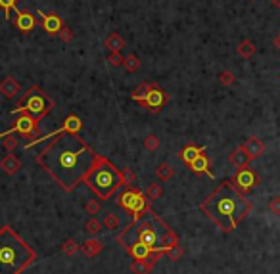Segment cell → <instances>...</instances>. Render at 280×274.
<instances>
[{
	"label": "cell",
	"mask_w": 280,
	"mask_h": 274,
	"mask_svg": "<svg viewBox=\"0 0 280 274\" xmlns=\"http://www.w3.org/2000/svg\"><path fill=\"white\" fill-rule=\"evenodd\" d=\"M52 138L37 156L35 161L43 171L50 174L63 192H73L92 167L96 152L79 134L63 132Z\"/></svg>",
	"instance_id": "1"
},
{
	"label": "cell",
	"mask_w": 280,
	"mask_h": 274,
	"mask_svg": "<svg viewBox=\"0 0 280 274\" xmlns=\"http://www.w3.org/2000/svg\"><path fill=\"white\" fill-rule=\"evenodd\" d=\"M253 203L232 184V180H223L204 202L200 211L221 232H232L251 213Z\"/></svg>",
	"instance_id": "2"
},
{
	"label": "cell",
	"mask_w": 280,
	"mask_h": 274,
	"mask_svg": "<svg viewBox=\"0 0 280 274\" xmlns=\"http://www.w3.org/2000/svg\"><path fill=\"white\" fill-rule=\"evenodd\" d=\"M117 244L121 247H127L131 244H144L152 247L154 251L167 253L169 247L178 245V236L175 230L169 228V224L162 220L154 211H150V219L131 222L123 232L117 234Z\"/></svg>",
	"instance_id": "3"
},
{
	"label": "cell",
	"mask_w": 280,
	"mask_h": 274,
	"mask_svg": "<svg viewBox=\"0 0 280 274\" xmlns=\"http://www.w3.org/2000/svg\"><path fill=\"white\" fill-rule=\"evenodd\" d=\"M35 261L37 251L10 224H4L0 228V274H21Z\"/></svg>",
	"instance_id": "4"
},
{
	"label": "cell",
	"mask_w": 280,
	"mask_h": 274,
	"mask_svg": "<svg viewBox=\"0 0 280 274\" xmlns=\"http://www.w3.org/2000/svg\"><path fill=\"white\" fill-rule=\"evenodd\" d=\"M83 184H87L98 200H110L123 188L121 169H117L106 156L96 154L92 167L83 178Z\"/></svg>",
	"instance_id": "5"
},
{
	"label": "cell",
	"mask_w": 280,
	"mask_h": 274,
	"mask_svg": "<svg viewBox=\"0 0 280 274\" xmlns=\"http://www.w3.org/2000/svg\"><path fill=\"white\" fill-rule=\"evenodd\" d=\"M56 106V102L52 96H48L43 88L39 85H33V87L21 96V100L15 104V108H12V115H21V113H29V115L37 117V119H45L52 108Z\"/></svg>",
	"instance_id": "6"
},
{
	"label": "cell",
	"mask_w": 280,
	"mask_h": 274,
	"mask_svg": "<svg viewBox=\"0 0 280 274\" xmlns=\"http://www.w3.org/2000/svg\"><path fill=\"white\" fill-rule=\"evenodd\" d=\"M131 98L138 104H142L148 111L152 113H160L163 110V106L167 104L169 96L158 83H142L133 90Z\"/></svg>",
	"instance_id": "7"
},
{
	"label": "cell",
	"mask_w": 280,
	"mask_h": 274,
	"mask_svg": "<svg viewBox=\"0 0 280 274\" xmlns=\"http://www.w3.org/2000/svg\"><path fill=\"white\" fill-rule=\"evenodd\" d=\"M39 123H41V119L29 115V113H21L14 121V125L10 129L0 132V138H6L10 134H21V136H25L29 140L31 138H41V127H39Z\"/></svg>",
	"instance_id": "8"
},
{
	"label": "cell",
	"mask_w": 280,
	"mask_h": 274,
	"mask_svg": "<svg viewBox=\"0 0 280 274\" xmlns=\"http://www.w3.org/2000/svg\"><path fill=\"white\" fill-rule=\"evenodd\" d=\"M81 129H83V121H81V117H77L75 113H71V115L65 117L63 125H61L58 130H54V132H50V134H45V136H41V138H33V140H29L27 144L23 146V150H29L31 146L39 144V142H45V140H52V138H56L58 134H63V132L79 134V130Z\"/></svg>",
	"instance_id": "9"
},
{
	"label": "cell",
	"mask_w": 280,
	"mask_h": 274,
	"mask_svg": "<svg viewBox=\"0 0 280 274\" xmlns=\"http://www.w3.org/2000/svg\"><path fill=\"white\" fill-rule=\"evenodd\" d=\"M232 184H234L242 194H248L251 188H255L259 182H261V176L255 173L250 167H244V169H238V173L230 178Z\"/></svg>",
	"instance_id": "10"
},
{
	"label": "cell",
	"mask_w": 280,
	"mask_h": 274,
	"mask_svg": "<svg viewBox=\"0 0 280 274\" xmlns=\"http://www.w3.org/2000/svg\"><path fill=\"white\" fill-rule=\"evenodd\" d=\"M150 211H152V207H150V200H148V196L142 192V190H140V188H136L133 203H131V209H129L127 213H131L133 222H138V220H142L146 215H150Z\"/></svg>",
	"instance_id": "11"
},
{
	"label": "cell",
	"mask_w": 280,
	"mask_h": 274,
	"mask_svg": "<svg viewBox=\"0 0 280 274\" xmlns=\"http://www.w3.org/2000/svg\"><path fill=\"white\" fill-rule=\"evenodd\" d=\"M37 14L41 15V27H43L48 35L58 37V33L61 31V27H63V19H61L58 14H54V12L45 14L43 10H37Z\"/></svg>",
	"instance_id": "12"
},
{
	"label": "cell",
	"mask_w": 280,
	"mask_h": 274,
	"mask_svg": "<svg viewBox=\"0 0 280 274\" xmlns=\"http://www.w3.org/2000/svg\"><path fill=\"white\" fill-rule=\"evenodd\" d=\"M19 92H21V85H19V81H15L12 75H8V77H4L0 81V94L4 98L14 100V98L19 96Z\"/></svg>",
	"instance_id": "13"
},
{
	"label": "cell",
	"mask_w": 280,
	"mask_h": 274,
	"mask_svg": "<svg viewBox=\"0 0 280 274\" xmlns=\"http://www.w3.org/2000/svg\"><path fill=\"white\" fill-rule=\"evenodd\" d=\"M228 161L234 165L236 169H244V167H250V154L246 152V148L244 146H238V148H234L230 154H228Z\"/></svg>",
	"instance_id": "14"
},
{
	"label": "cell",
	"mask_w": 280,
	"mask_h": 274,
	"mask_svg": "<svg viewBox=\"0 0 280 274\" xmlns=\"http://www.w3.org/2000/svg\"><path fill=\"white\" fill-rule=\"evenodd\" d=\"M15 27L21 33H31V31L37 27V17L31 14V12H17V17H15Z\"/></svg>",
	"instance_id": "15"
},
{
	"label": "cell",
	"mask_w": 280,
	"mask_h": 274,
	"mask_svg": "<svg viewBox=\"0 0 280 274\" xmlns=\"http://www.w3.org/2000/svg\"><path fill=\"white\" fill-rule=\"evenodd\" d=\"M188 167H190V171L194 174H207L209 178H213V173H211V161H209V158H207L206 154H200Z\"/></svg>",
	"instance_id": "16"
},
{
	"label": "cell",
	"mask_w": 280,
	"mask_h": 274,
	"mask_svg": "<svg viewBox=\"0 0 280 274\" xmlns=\"http://www.w3.org/2000/svg\"><path fill=\"white\" fill-rule=\"evenodd\" d=\"M206 152V146H196V144H188L184 146L180 152H178V159L182 161V163H186V165H190L194 159L198 158L200 154H204Z\"/></svg>",
	"instance_id": "17"
},
{
	"label": "cell",
	"mask_w": 280,
	"mask_h": 274,
	"mask_svg": "<svg viewBox=\"0 0 280 274\" xmlns=\"http://www.w3.org/2000/svg\"><path fill=\"white\" fill-rule=\"evenodd\" d=\"M244 148H246V152L250 154V158L251 159H257V158H261L263 154H265V144L257 138V136H250L246 142H244Z\"/></svg>",
	"instance_id": "18"
},
{
	"label": "cell",
	"mask_w": 280,
	"mask_h": 274,
	"mask_svg": "<svg viewBox=\"0 0 280 274\" xmlns=\"http://www.w3.org/2000/svg\"><path fill=\"white\" fill-rule=\"evenodd\" d=\"M0 169L6 174H15L21 169V159L14 154H8L4 159H0Z\"/></svg>",
	"instance_id": "19"
},
{
	"label": "cell",
	"mask_w": 280,
	"mask_h": 274,
	"mask_svg": "<svg viewBox=\"0 0 280 274\" xmlns=\"http://www.w3.org/2000/svg\"><path fill=\"white\" fill-rule=\"evenodd\" d=\"M102 249H104V242L98 240V238H89L87 242L81 244V251H83L87 257H96Z\"/></svg>",
	"instance_id": "20"
},
{
	"label": "cell",
	"mask_w": 280,
	"mask_h": 274,
	"mask_svg": "<svg viewBox=\"0 0 280 274\" xmlns=\"http://www.w3.org/2000/svg\"><path fill=\"white\" fill-rule=\"evenodd\" d=\"M104 46L110 50V52H121L125 48V39L119 35V33H112L108 35V39L104 41Z\"/></svg>",
	"instance_id": "21"
},
{
	"label": "cell",
	"mask_w": 280,
	"mask_h": 274,
	"mask_svg": "<svg viewBox=\"0 0 280 274\" xmlns=\"http://www.w3.org/2000/svg\"><path fill=\"white\" fill-rule=\"evenodd\" d=\"M156 176H158L162 182H167V180H171V178L175 176V169H173L169 163H160V165L156 167Z\"/></svg>",
	"instance_id": "22"
},
{
	"label": "cell",
	"mask_w": 280,
	"mask_h": 274,
	"mask_svg": "<svg viewBox=\"0 0 280 274\" xmlns=\"http://www.w3.org/2000/svg\"><path fill=\"white\" fill-rule=\"evenodd\" d=\"M238 54L246 59H250L255 54V46H253V43H251L250 39H244L242 43L238 44Z\"/></svg>",
	"instance_id": "23"
},
{
	"label": "cell",
	"mask_w": 280,
	"mask_h": 274,
	"mask_svg": "<svg viewBox=\"0 0 280 274\" xmlns=\"http://www.w3.org/2000/svg\"><path fill=\"white\" fill-rule=\"evenodd\" d=\"M104 228L102 220H98L96 217H90L89 220L85 222V232L87 234H90V236H96V234H100Z\"/></svg>",
	"instance_id": "24"
},
{
	"label": "cell",
	"mask_w": 280,
	"mask_h": 274,
	"mask_svg": "<svg viewBox=\"0 0 280 274\" xmlns=\"http://www.w3.org/2000/svg\"><path fill=\"white\" fill-rule=\"evenodd\" d=\"M154 265H150L148 261H140V259H134L131 263V273L133 274H150Z\"/></svg>",
	"instance_id": "25"
},
{
	"label": "cell",
	"mask_w": 280,
	"mask_h": 274,
	"mask_svg": "<svg viewBox=\"0 0 280 274\" xmlns=\"http://www.w3.org/2000/svg\"><path fill=\"white\" fill-rule=\"evenodd\" d=\"M102 224H104V228H108V230H117L119 217L115 215V213H108V215H104Z\"/></svg>",
	"instance_id": "26"
},
{
	"label": "cell",
	"mask_w": 280,
	"mask_h": 274,
	"mask_svg": "<svg viewBox=\"0 0 280 274\" xmlns=\"http://www.w3.org/2000/svg\"><path fill=\"white\" fill-rule=\"evenodd\" d=\"M123 67H125L129 73L138 71V69H140V59L136 58L134 54H129V56L125 58V61H123Z\"/></svg>",
	"instance_id": "27"
},
{
	"label": "cell",
	"mask_w": 280,
	"mask_h": 274,
	"mask_svg": "<svg viewBox=\"0 0 280 274\" xmlns=\"http://www.w3.org/2000/svg\"><path fill=\"white\" fill-rule=\"evenodd\" d=\"M144 194L148 196L150 202H156V200H160V198L163 196V186L162 184H150Z\"/></svg>",
	"instance_id": "28"
},
{
	"label": "cell",
	"mask_w": 280,
	"mask_h": 274,
	"mask_svg": "<svg viewBox=\"0 0 280 274\" xmlns=\"http://www.w3.org/2000/svg\"><path fill=\"white\" fill-rule=\"evenodd\" d=\"M79 249H81V245L77 244V240H73V238H67V240L61 244V251H63L65 255H75Z\"/></svg>",
	"instance_id": "29"
},
{
	"label": "cell",
	"mask_w": 280,
	"mask_h": 274,
	"mask_svg": "<svg viewBox=\"0 0 280 274\" xmlns=\"http://www.w3.org/2000/svg\"><path fill=\"white\" fill-rule=\"evenodd\" d=\"M160 146H162V140L156 134H148L146 138H144V148H146L148 152H156Z\"/></svg>",
	"instance_id": "30"
},
{
	"label": "cell",
	"mask_w": 280,
	"mask_h": 274,
	"mask_svg": "<svg viewBox=\"0 0 280 274\" xmlns=\"http://www.w3.org/2000/svg\"><path fill=\"white\" fill-rule=\"evenodd\" d=\"M0 8L4 12V17L10 19V12L12 10H15V14H17V0H0Z\"/></svg>",
	"instance_id": "31"
},
{
	"label": "cell",
	"mask_w": 280,
	"mask_h": 274,
	"mask_svg": "<svg viewBox=\"0 0 280 274\" xmlns=\"http://www.w3.org/2000/svg\"><path fill=\"white\" fill-rule=\"evenodd\" d=\"M121 178H123V186H134L136 174L133 173V169H129V167H123V169H121Z\"/></svg>",
	"instance_id": "32"
},
{
	"label": "cell",
	"mask_w": 280,
	"mask_h": 274,
	"mask_svg": "<svg viewBox=\"0 0 280 274\" xmlns=\"http://www.w3.org/2000/svg\"><path fill=\"white\" fill-rule=\"evenodd\" d=\"M106 61H108L110 67H119V65H123L125 58L121 56V52H110L108 58H106Z\"/></svg>",
	"instance_id": "33"
},
{
	"label": "cell",
	"mask_w": 280,
	"mask_h": 274,
	"mask_svg": "<svg viewBox=\"0 0 280 274\" xmlns=\"http://www.w3.org/2000/svg\"><path fill=\"white\" fill-rule=\"evenodd\" d=\"M73 37H75V33L71 27H67V25H63L61 27V31L58 33V39L61 41V43H65V44H69L71 41H73Z\"/></svg>",
	"instance_id": "34"
},
{
	"label": "cell",
	"mask_w": 280,
	"mask_h": 274,
	"mask_svg": "<svg viewBox=\"0 0 280 274\" xmlns=\"http://www.w3.org/2000/svg\"><path fill=\"white\" fill-rule=\"evenodd\" d=\"M100 209H102V207H100V202H98V200H89V202L85 203V211H87L90 217L98 215Z\"/></svg>",
	"instance_id": "35"
},
{
	"label": "cell",
	"mask_w": 280,
	"mask_h": 274,
	"mask_svg": "<svg viewBox=\"0 0 280 274\" xmlns=\"http://www.w3.org/2000/svg\"><path fill=\"white\" fill-rule=\"evenodd\" d=\"M219 83L224 85V87H230V85L236 83V75L232 71H223L221 75H219Z\"/></svg>",
	"instance_id": "36"
},
{
	"label": "cell",
	"mask_w": 280,
	"mask_h": 274,
	"mask_svg": "<svg viewBox=\"0 0 280 274\" xmlns=\"http://www.w3.org/2000/svg\"><path fill=\"white\" fill-rule=\"evenodd\" d=\"M182 253H184V249L180 247V245H173V247H169L167 249V257H169V261H178L180 257H182Z\"/></svg>",
	"instance_id": "37"
},
{
	"label": "cell",
	"mask_w": 280,
	"mask_h": 274,
	"mask_svg": "<svg viewBox=\"0 0 280 274\" xmlns=\"http://www.w3.org/2000/svg\"><path fill=\"white\" fill-rule=\"evenodd\" d=\"M269 211L273 213V215H280V196H273L271 200H269Z\"/></svg>",
	"instance_id": "38"
},
{
	"label": "cell",
	"mask_w": 280,
	"mask_h": 274,
	"mask_svg": "<svg viewBox=\"0 0 280 274\" xmlns=\"http://www.w3.org/2000/svg\"><path fill=\"white\" fill-rule=\"evenodd\" d=\"M2 146L8 150V152H14L15 148L19 146V142H17V138H14L12 134L10 136H6V138H2Z\"/></svg>",
	"instance_id": "39"
},
{
	"label": "cell",
	"mask_w": 280,
	"mask_h": 274,
	"mask_svg": "<svg viewBox=\"0 0 280 274\" xmlns=\"http://www.w3.org/2000/svg\"><path fill=\"white\" fill-rule=\"evenodd\" d=\"M273 44H275V46H277V48L280 50V33L277 35V37H275V39H273Z\"/></svg>",
	"instance_id": "40"
},
{
	"label": "cell",
	"mask_w": 280,
	"mask_h": 274,
	"mask_svg": "<svg viewBox=\"0 0 280 274\" xmlns=\"http://www.w3.org/2000/svg\"><path fill=\"white\" fill-rule=\"evenodd\" d=\"M271 4H273L275 8H280V0H271Z\"/></svg>",
	"instance_id": "41"
},
{
	"label": "cell",
	"mask_w": 280,
	"mask_h": 274,
	"mask_svg": "<svg viewBox=\"0 0 280 274\" xmlns=\"http://www.w3.org/2000/svg\"><path fill=\"white\" fill-rule=\"evenodd\" d=\"M279 77H280V75H279Z\"/></svg>",
	"instance_id": "42"
}]
</instances>
